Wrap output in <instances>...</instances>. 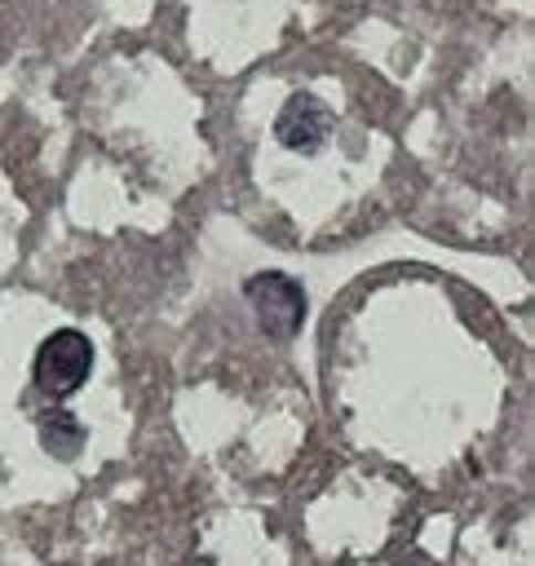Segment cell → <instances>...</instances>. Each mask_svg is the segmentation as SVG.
I'll return each mask as SVG.
<instances>
[{
    "label": "cell",
    "instance_id": "cell-1",
    "mask_svg": "<svg viewBox=\"0 0 535 566\" xmlns=\"http://www.w3.org/2000/svg\"><path fill=\"white\" fill-rule=\"evenodd\" d=\"M88 367H93L88 336L75 332V327H62V332H53V336L40 340L35 363H31V376H35V389L44 398H71L88 380Z\"/></svg>",
    "mask_w": 535,
    "mask_h": 566
},
{
    "label": "cell",
    "instance_id": "cell-2",
    "mask_svg": "<svg viewBox=\"0 0 535 566\" xmlns=\"http://www.w3.org/2000/svg\"><path fill=\"white\" fill-rule=\"evenodd\" d=\"M243 296H248L256 323H261L274 340H287V336L301 327V318H305V292H301V283L287 279V274H279V270L252 274V279L243 283Z\"/></svg>",
    "mask_w": 535,
    "mask_h": 566
},
{
    "label": "cell",
    "instance_id": "cell-3",
    "mask_svg": "<svg viewBox=\"0 0 535 566\" xmlns=\"http://www.w3.org/2000/svg\"><path fill=\"white\" fill-rule=\"evenodd\" d=\"M274 137L287 146V150H318L327 137H332V111L314 97V93H292L274 119Z\"/></svg>",
    "mask_w": 535,
    "mask_h": 566
},
{
    "label": "cell",
    "instance_id": "cell-4",
    "mask_svg": "<svg viewBox=\"0 0 535 566\" xmlns=\"http://www.w3.org/2000/svg\"><path fill=\"white\" fill-rule=\"evenodd\" d=\"M40 442H44L57 460H71V455H80V447H84V424L71 420V411H40Z\"/></svg>",
    "mask_w": 535,
    "mask_h": 566
}]
</instances>
